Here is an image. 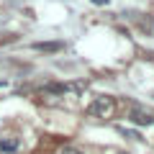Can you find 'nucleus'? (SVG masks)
<instances>
[{"mask_svg":"<svg viewBox=\"0 0 154 154\" xmlns=\"http://www.w3.org/2000/svg\"><path fill=\"white\" fill-rule=\"evenodd\" d=\"M88 113L93 116V118H110V116L116 113V100L110 98V95H100V98H95L93 103H90Z\"/></svg>","mask_w":154,"mask_h":154,"instance_id":"obj_1","label":"nucleus"},{"mask_svg":"<svg viewBox=\"0 0 154 154\" xmlns=\"http://www.w3.org/2000/svg\"><path fill=\"white\" fill-rule=\"evenodd\" d=\"M128 118H131L136 126H152V123H154V116L149 113V110L139 108V105H134V108L128 110Z\"/></svg>","mask_w":154,"mask_h":154,"instance_id":"obj_2","label":"nucleus"},{"mask_svg":"<svg viewBox=\"0 0 154 154\" xmlns=\"http://www.w3.org/2000/svg\"><path fill=\"white\" fill-rule=\"evenodd\" d=\"M33 49L36 51H46V54H54V51L64 49V44H62V41H38V44H33Z\"/></svg>","mask_w":154,"mask_h":154,"instance_id":"obj_3","label":"nucleus"},{"mask_svg":"<svg viewBox=\"0 0 154 154\" xmlns=\"http://www.w3.org/2000/svg\"><path fill=\"white\" fill-rule=\"evenodd\" d=\"M16 149H18L16 139H3V141H0V152L3 154H11V152H16Z\"/></svg>","mask_w":154,"mask_h":154,"instance_id":"obj_4","label":"nucleus"},{"mask_svg":"<svg viewBox=\"0 0 154 154\" xmlns=\"http://www.w3.org/2000/svg\"><path fill=\"white\" fill-rule=\"evenodd\" d=\"M59 154H82V152H80L77 146H62V149H59Z\"/></svg>","mask_w":154,"mask_h":154,"instance_id":"obj_5","label":"nucleus"},{"mask_svg":"<svg viewBox=\"0 0 154 154\" xmlns=\"http://www.w3.org/2000/svg\"><path fill=\"white\" fill-rule=\"evenodd\" d=\"M118 131H121L123 136H128V139H136V141H139V139H141V136H139L136 131H128V128H118Z\"/></svg>","mask_w":154,"mask_h":154,"instance_id":"obj_6","label":"nucleus"},{"mask_svg":"<svg viewBox=\"0 0 154 154\" xmlns=\"http://www.w3.org/2000/svg\"><path fill=\"white\" fill-rule=\"evenodd\" d=\"M95 5H108V0H93Z\"/></svg>","mask_w":154,"mask_h":154,"instance_id":"obj_7","label":"nucleus"},{"mask_svg":"<svg viewBox=\"0 0 154 154\" xmlns=\"http://www.w3.org/2000/svg\"><path fill=\"white\" fill-rule=\"evenodd\" d=\"M108 154H123V152H108Z\"/></svg>","mask_w":154,"mask_h":154,"instance_id":"obj_8","label":"nucleus"}]
</instances>
